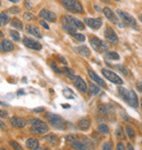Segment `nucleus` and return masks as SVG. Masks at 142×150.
<instances>
[{"label": "nucleus", "instance_id": "37", "mask_svg": "<svg viewBox=\"0 0 142 150\" xmlns=\"http://www.w3.org/2000/svg\"><path fill=\"white\" fill-rule=\"evenodd\" d=\"M72 36H73V38H75V40H78V41H80V42H84L85 41V36H84L83 34H80V33H73L71 34Z\"/></svg>", "mask_w": 142, "mask_h": 150}, {"label": "nucleus", "instance_id": "42", "mask_svg": "<svg viewBox=\"0 0 142 150\" xmlns=\"http://www.w3.org/2000/svg\"><path fill=\"white\" fill-rule=\"evenodd\" d=\"M50 65H51V68L54 69L55 72H57V74H60V72H61V70H60V69H59L58 67H57V65H56V63H54V62H53V63L50 64Z\"/></svg>", "mask_w": 142, "mask_h": 150}, {"label": "nucleus", "instance_id": "64", "mask_svg": "<svg viewBox=\"0 0 142 150\" xmlns=\"http://www.w3.org/2000/svg\"><path fill=\"white\" fill-rule=\"evenodd\" d=\"M141 106H142V104H141Z\"/></svg>", "mask_w": 142, "mask_h": 150}, {"label": "nucleus", "instance_id": "45", "mask_svg": "<svg viewBox=\"0 0 142 150\" xmlns=\"http://www.w3.org/2000/svg\"><path fill=\"white\" fill-rule=\"evenodd\" d=\"M116 150H126L125 146H124V144H122V142H119V144H117V146H116Z\"/></svg>", "mask_w": 142, "mask_h": 150}, {"label": "nucleus", "instance_id": "34", "mask_svg": "<svg viewBox=\"0 0 142 150\" xmlns=\"http://www.w3.org/2000/svg\"><path fill=\"white\" fill-rule=\"evenodd\" d=\"M10 36H11L13 41H15V42H20V40H21L20 34H19V32L15 31V30H11V31H10Z\"/></svg>", "mask_w": 142, "mask_h": 150}, {"label": "nucleus", "instance_id": "27", "mask_svg": "<svg viewBox=\"0 0 142 150\" xmlns=\"http://www.w3.org/2000/svg\"><path fill=\"white\" fill-rule=\"evenodd\" d=\"M97 130L101 134H103V135H108L109 134V128L106 124H100V125L97 126Z\"/></svg>", "mask_w": 142, "mask_h": 150}, {"label": "nucleus", "instance_id": "28", "mask_svg": "<svg viewBox=\"0 0 142 150\" xmlns=\"http://www.w3.org/2000/svg\"><path fill=\"white\" fill-rule=\"evenodd\" d=\"M63 94L65 96V98H67V99H75V93H73V92H72V90H70L69 88L63 89Z\"/></svg>", "mask_w": 142, "mask_h": 150}, {"label": "nucleus", "instance_id": "39", "mask_svg": "<svg viewBox=\"0 0 142 150\" xmlns=\"http://www.w3.org/2000/svg\"><path fill=\"white\" fill-rule=\"evenodd\" d=\"M102 150H113V147H112V144L109 142H105L103 144V147H102Z\"/></svg>", "mask_w": 142, "mask_h": 150}, {"label": "nucleus", "instance_id": "38", "mask_svg": "<svg viewBox=\"0 0 142 150\" xmlns=\"http://www.w3.org/2000/svg\"><path fill=\"white\" fill-rule=\"evenodd\" d=\"M23 19H24L25 21L35 20V16H34L33 13H31V12H25L24 14H23Z\"/></svg>", "mask_w": 142, "mask_h": 150}, {"label": "nucleus", "instance_id": "30", "mask_svg": "<svg viewBox=\"0 0 142 150\" xmlns=\"http://www.w3.org/2000/svg\"><path fill=\"white\" fill-rule=\"evenodd\" d=\"M27 124H30L31 126H36V125H41V124H44V122L39 118H29L27 120Z\"/></svg>", "mask_w": 142, "mask_h": 150}, {"label": "nucleus", "instance_id": "24", "mask_svg": "<svg viewBox=\"0 0 142 150\" xmlns=\"http://www.w3.org/2000/svg\"><path fill=\"white\" fill-rule=\"evenodd\" d=\"M81 142H83L84 145L86 146V148H88L89 150H93L94 148H95V145H94V142H93V140H91L89 137H85V136H82L81 137Z\"/></svg>", "mask_w": 142, "mask_h": 150}, {"label": "nucleus", "instance_id": "62", "mask_svg": "<svg viewBox=\"0 0 142 150\" xmlns=\"http://www.w3.org/2000/svg\"><path fill=\"white\" fill-rule=\"evenodd\" d=\"M0 6H1V2H0Z\"/></svg>", "mask_w": 142, "mask_h": 150}, {"label": "nucleus", "instance_id": "17", "mask_svg": "<svg viewBox=\"0 0 142 150\" xmlns=\"http://www.w3.org/2000/svg\"><path fill=\"white\" fill-rule=\"evenodd\" d=\"M103 12H104L105 17L107 18L110 22H113V23H115V24H119V22H118L117 18H116V16H115V13H114V11L110 8L105 7V8L103 9Z\"/></svg>", "mask_w": 142, "mask_h": 150}, {"label": "nucleus", "instance_id": "12", "mask_svg": "<svg viewBox=\"0 0 142 150\" xmlns=\"http://www.w3.org/2000/svg\"><path fill=\"white\" fill-rule=\"evenodd\" d=\"M39 17L44 19L45 21L49 22H56V20H57V16L54 12H51L49 10H46V9H43L42 11L39 12Z\"/></svg>", "mask_w": 142, "mask_h": 150}, {"label": "nucleus", "instance_id": "63", "mask_svg": "<svg viewBox=\"0 0 142 150\" xmlns=\"http://www.w3.org/2000/svg\"><path fill=\"white\" fill-rule=\"evenodd\" d=\"M141 145H142V142H141Z\"/></svg>", "mask_w": 142, "mask_h": 150}, {"label": "nucleus", "instance_id": "9", "mask_svg": "<svg viewBox=\"0 0 142 150\" xmlns=\"http://www.w3.org/2000/svg\"><path fill=\"white\" fill-rule=\"evenodd\" d=\"M104 36L105 38L110 43H114V44H117L118 43V36L116 32L114 31L110 26H107L106 29H105V32H104Z\"/></svg>", "mask_w": 142, "mask_h": 150}, {"label": "nucleus", "instance_id": "19", "mask_svg": "<svg viewBox=\"0 0 142 150\" xmlns=\"http://www.w3.org/2000/svg\"><path fill=\"white\" fill-rule=\"evenodd\" d=\"M25 31L29 34H32L33 36H36V38H42V34H41V31L38 30V28H36L35 25L32 24H27L25 26Z\"/></svg>", "mask_w": 142, "mask_h": 150}, {"label": "nucleus", "instance_id": "46", "mask_svg": "<svg viewBox=\"0 0 142 150\" xmlns=\"http://www.w3.org/2000/svg\"><path fill=\"white\" fill-rule=\"evenodd\" d=\"M39 23H41V25H42V26H44L46 30H49V26H48V24L46 23V21H45V20H41V22H39Z\"/></svg>", "mask_w": 142, "mask_h": 150}, {"label": "nucleus", "instance_id": "36", "mask_svg": "<svg viewBox=\"0 0 142 150\" xmlns=\"http://www.w3.org/2000/svg\"><path fill=\"white\" fill-rule=\"evenodd\" d=\"M116 69H118V70L120 71L122 75H125V76L129 75V71H128V69H127L125 66H122V65H117V66H116Z\"/></svg>", "mask_w": 142, "mask_h": 150}, {"label": "nucleus", "instance_id": "4", "mask_svg": "<svg viewBox=\"0 0 142 150\" xmlns=\"http://www.w3.org/2000/svg\"><path fill=\"white\" fill-rule=\"evenodd\" d=\"M117 14L119 16V18H120L121 20L125 22L126 24H128L129 26H131V28L138 30L137 21H136V19H134L131 14H129V13L124 11V10H120V9H118L117 10Z\"/></svg>", "mask_w": 142, "mask_h": 150}, {"label": "nucleus", "instance_id": "15", "mask_svg": "<svg viewBox=\"0 0 142 150\" xmlns=\"http://www.w3.org/2000/svg\"><path fill=\"white\" fill-rule=\"evenodd\" d=\"M10 123H11V125L13 127H15V128H23L26 126V123L27 122L25 121L24 118H22V117H19V116H13L10 118Z\"/></svg>", "mask_w": 142, "mask_h": 150}, {"label": "nucleus", "instance_id": "16", "mask_svg": "<svg viewBox=\"0 0 142 150\" xmlns=\"http://www.w3.org/2000/svg\"><path fill=\"white\" fill-rule=\"evenodd\" d=\"M14 50V45L12 42H10L9 40H4L0 43V52L1 53H8V52H12Z\"/></svg>", "mask_w": 142, "mask_h": 150}, {"label": "nucleus", "instance_id": "57", "mask_svg": "<svg viewBox=\"0 0 142 150\" xmlns=\"http://www.w3.org/2000/svg\"><path fill=\"white\" fill-rule=\"evenodd\" d=\"M139 20L142 22V14H140V16H139Z\"/></svg>", "mask_w": 142, "mask_h": 150}, {"label": "nucleus", "instance_id": "6", "mask_svg": "<svg viewBox=\"0 0 142 150\" xmlns=\"http://www.w3.org/2000/svg\"><path fill=\"white\" fill-rule=\"evenodd\" d=\"M90 45L92 46V48L96 52L100 53H105L108 50V45L104 43L102 40H100L98 38H92L90 40Z\"/></svg>", "mask_w": 142, "mask_h": 150}, {"label": "nucleus", "instance_id": "25", "mask_svg": "<svg viewBox=\"0 0 142 150\" xmlns=\"http://www.w3.org/2000/svg\"><path fill=\"white\" fill-rule=\"evenodd\" d=\"M10 24H11V26L12 28H14V29H17V30H23V23L21 22V20H19L18 18H14V19H12L11 20V22H10Z\"/></svg>", "mask_w": 142, "mask_h": 150}, {"label": "nucleus", "instance_id": "23", "mask_svg": "<svg viewBox=\"0 0 142 150\" xmlns=\"http://www.w3.org/2000/svg\"><path fill=\"white\" fill-rule=\"evenodd\" d=\"M39 145V142H38L37 138H34V137H31L29 138L27 140H26V147L30 148V149H36Z\"/></svg>", "mask_w": 142, "mask_h": 150}, {"label": "nucleus", "instance_id": "21", "mask_svg": "<svg viewBox=\"0 0 142 150\" xmlns=\"http://www.w3.org/2000/svg\"><path fill=\"white\" fill-rule=\"evenodd\" d=\"M44 140H46L50 146H56V145H58L59 138L58 136H56L54 134H48L46 136H44Z\"/></svg>", "mask_w": 142, "mask_h": 150}, {"label": "nucleus", "instance_id": "26", "mask_svg": "<svg viewBox=\"0 0 142 150\" xmlns=\"http://www.w3.org/2000/svg\"><path fill=\"white\" fill-rule=\"evenodd\" d=\"M100 87L98 86H96L94 83H91L90 84V88H89V91H90V94L92 96H96V94H98L100 93Z\"/></svg>", "mask_w": 142, "mask_h": 150}, {"label": "nucleus", "instance_id": "48", "mask_svg": "<svg viewBox=\"0 0 142 150\" xmlns=\"http://www.w3.org/2000/svg\"><path fill=\"white\" fill-rule=\"evenodd\" d=\"M137 89H138L140 92H142V80H141V81H138V82H137Z\"/></svg>", "mask_w": 142, "mask_h": 150}, {"label": "nucleus", "instance_id": "35", "mask_svg": "<svg viewBox=\"0 0 142 150\" xmlns=\"http://www.w3.org/2000/svg\"><path fill=\"white\" fill-rule=\"evenodd\" d=\"M9 145L12 147L13 150H22L21 145L18 142H15V140H10V142H9Z\"/></svg>", "mask_w": 142, "mask_h": 150}, {"label": "nucleus", "instance_id": "10", "mask_svg": "<svg viewBox=\"0 0 142 150\" xmlns=\"http://www.w3.org/2000/svg\"><path fill=\"white\" fill-rule=\"evenodd\" d=\"M48 126L44 123V124H41V125H36V126H32L30 132L32 134H35V135H44V134L48 133Z\"/></svg>", "mask_w": 142, "mask_h": 150}, {"label": "nucleus", "instance_id": "11", "mask_svg": "<svg viewBox=\"0 0 142 150\" xmlns=\"http://www.w3.org/2000/svg\"><path fill=\"white\" fill-rule=\"evenodd\" d=\"M23 44H24L26 47L31 48V50H42V45H41L39 43L36 42V41H34V40H32V38H23Z\"/></svg>", "mask_w": 142, "mask_h": 150}, {"label": "nucleus", "instance_id": "44", "mask_svg": "<svg viewBox=\"0 0 142 150\" xmlns=\"http://www.w3.org/2000/svg\"><path fill=\"white\" fill-rule=\"evenodd\" d=\"M0 129H2V130H4V132H7V130H8V127L6 126V124H4L1 120H0Z\"/></svg>", "mask_w": 142, "mask_h": 150}, {"label": "nucleus", "instance_id": "58", "mask_svg": "<svg viewBox=\"0 0 142 150\" xmlns=\"http://www.w3.org/2000/svg\"><path fill=\"white\" fill-rule=\"evenodd\" d=\"M0 38H4V33L1 31H0Z\"/></svg>", "mask_w": 142, "mask_h": 150}, {"label": "nucleus", "instance_id": "8", "mask_svg": "<svg viewBox=\"0 0 142 150\" xmlns=\"http://www.w3.org/2000/svg\"><path fill=\"white\" fill-rule=\"evenodd\" d=\"M84 22L93 30H98L103 24V20L101 18H85Z\"/></svg>", "mask_w": 142, "mask_h": 150}, {"label": "nucleus", "instance_id": "53", "mask_svg": "<svg viewBox=\"0 0 142 150\" xmlns=\"http://www.w3.org/2000/svg\"><path fill=\"white\" fill-rule=\"evenodd\" d=\"M34 150H47V148H42V147H37L36 149H34Z\"/></svg>", "mask_w": 142, "mask_h": 150}, {"label": "nucleus", "instance_id": "29", "mask_svg": "<svg viewBox=\"0 0 142 150\" xmlns=\"http://www.w3.org/2000/svg\"><path fill=\"white\" fill-rule=\"evenodd\" d=\"M9 22V16L7 13H0V26H2V25H6L7 23Z\"/></svg>", "mask_w": 142, "mask_h": 150}, {"label": "nucleus", "instance_id": "1", "mask_svg": "<svg viewBox=\"0 0 142 150\" xmlns=\"http://www.w3.org/2000/svg\"><path fill=\"white\" fill-rule=\"evenodd\" d=\"M118 94L131 108H138V96L134 90H128L126 88L120 87L118 88Z\"/></svg>", "mask_w": 142, "mask_h": 150}, {"label": "nucleus", "instance_id": "51", "mask_svg": "<svg viewBox=\"0 0 142 150\" xmlns=\"http://www.w3.org/2000/svg\"><path fill=\"white\" fill-rule=\"evenodd\" d=\"M127 150H134V148L131 144H128V146H127Z\"/></svg>", "mask_w": 142, "mask_h": 150}, {"label": "nucleus", "instance_id": "14", "mask_svg": "<svg viewBox=\"0 0 142 150\" xmlns=\"http://www.w3.org/2000/svg\"><path fill=\"white\" fill-rule=\"evenodd\" d=\"M90 126H91V121H90L89 117H82V118H80L79 121L77 122V127H78V129L82 130V132L88 130L90 128Z\"/></svg>", "mask_w": 142, "mask_h": 150}, {"label": "nucleus", "instance_id": "59", "mask_svg": "<svg viewBox=\"0 0 142 150\" xmlns=\"http://www.w3.org/2000/svg\"><path fill=\"white\" fill-rule=\"evenodd\" d=\"M115 1H119V0H115Z\"/></svg>", "mask_w": 142, "mask_h": 150}, {"label": "nucleus", "instance_id": "13", "mask_svg": "<svg viewBox=\"0 0 142 150\" xmlns=\"http://www.w3.org/2000/svg\"><path fill=\"white\" fill-rule=\"evenodd\" d=\"M75 88L79 90V91L83 92V93H85V92H88V84H86V82L84 81L81 77H79V76H75Z\"/></svg>", "mask_w": 142, "mask_h": 150}, {"label": "nucleus", "instance_id": "5", "mask_svg": "<svg viewBox=\"0 0 142 150\" xmlns=\"http://www.w3.org/2000/svg\"><path fill=\"white\" fill-rule=\"evenodd\" d=\"M102 74L104 75V77L106 79L109 80V81L113 82V83L118 84V86H121V84L124 83V81H122V79H121L119 76L116 75L114 71L107 69V68H103V69H102Z\"/></svg>", "mask_w": 142, "mask_h": 150}, {"label": "nucleus", "instance_id": "55", "mask_svg": "<svg viewBox=\"0 0 142 150\" xmlns=\"http://www.w3.org/2000/svg\"><path fill=\"white\" fill-rule=\"evenodd\" d=\"M0 105H2V106H8V104H6V103L1 102V101H0Z\"/></svg>", "mask_w": 142, "mask_h": 150}, {"label": "nucleus", "instance_id": "32", "mask_svg": "<svg viewBox=\"0 0 142 150\" xmlns=\"http://www.w3.org/2000/svg\"><path fill=\"white\" fill-rule=\"evenodd\" d=\"M63 71H65V74L70 78V79L75 80V71L72 70V69H70V68H68V67H63Z\"/></svg>", "mask_w": 142, "mask_h": 150}, {"label": "nucleus", "instance_id": "60", "mask_svg": "<svg viewBox=\"0 0 142 150\" xmlns=\"http://www.w3.org/2000/svg\"><path fill=\"white\" fill-rule=\"evenodd\" d=\"M0 150H6V149H0Z\"/></svg>", "mask_w": 142, "mask_h": 150}, {"label": "nucleus", "instance_id": "20", "mask_svg": "<svg viewBox=\"0 0 142 150\" xmlns=\"http://www.w3.org/2000/svg\"><path fill=\"white\" fill-rule=\"evenodd\" d=\"M69 145H70V146L75 150H89L83 142L78 139V136H77V138H75L73 142H69Z\"/></svg>", "mask_w": 142, "mask_h": 150}, {"label": "nucleus", "instance_id": "7", "mask_svg": "<svg viewBox=\"0 0 142 150\" xmlns=\"http://www.w3.org/2000/svg\"><path fill=\"white\" fill-rule=\"evenodd\" d=\"M63 24L70 25V26H72V28H75L77 30H84V24L80 20H78V19L70 17V16H63Z\"/></svg>", "mask_w": 142, "mask_h": 150}, {"label": "nucleus", "instance_id": "61", "mask_svg": "<svg viewBox=\"0 0 142 150\" xmlns=\"http://www.w3.org/2000/svg\"><path fill=\"white\" fill-rule=\"evenodd\" d=\"M61 150H66V149H61Z\"/></svg>", "mask_w": 142, "mask_h": 150}, {"label": "nucleus", "instance_id": "52", "mask_svg": "<svg viewBox=\"0 0 142 150\" xmlns=\"http://www.w3.org/2000/svg\"><path fill=\"white\" fill-rule=\"evenodd\" d=\"M21 94H24V91H23V90H20V91H18V96H21Z\"/></svg>", "mask_w": 142, "mask_h": 150}, {"label": "nucleus", "instance_id": "33", "mask_svg": "<svg viewBox=\"0 0 142 150\" xmlns=\"http://www.w3.org/2000/svg\"><path fill=\"white\" fill-rule=\"evenodd\" d=\"M126 134H127V135H128V137L131 138V139H134V136H136V134H134V129L132 128L130 125L126 126Z\"/></svg>", "mask_w": 142, "mask_h": 150}, {"label": "nucleus", "instance_id": "3", "mask_svg": "<svg viewBox=\"0 0 142 150\" xmlns=\"http://www.w3.org/2000/svg\"><path fill=\"white\" fill-rule=\"evenodd\" d=\"M61 4L65 9L72 13H82L83 7L78 0H61Z\"/></svg>", "mask_w": 142, "mask_h": 150}, {"label": "nucleus", "instance_id": "41", "mask_svg": "<svg viewBox=\"0 0 142 150\" xmlns=\"http://www.w3.org/2000/svg\"><path fill=\"white\" fill-rule=\"evenodd\" d=\"M116 136H117V137H119V138L124 137V135H122V128H121L120 126L116 128Z\"/></svg>", "mask_w": 142, "mask_h": 150}, {"label": "nucleus", "instance_id": "43", "mask_svg": "<svg viewBox=\"0 0 142 150\" xmlns=\"http://www.w3.org/2000/svg\"><path fill=\"white\" fill-rule=\"evenodd\" d=\"M7 116H8V112L6 110H0V117L1 118H6Z\"/></svg>", "mask_w": 142, "mask_h": 150}, {"label": "nucleus", "instance_id": "31", "mask_svg": "<svg viewBox=\"0 0 142 150\" xmlns=\"http://www.w3.org/2000/svg\"><path fill=\"white\" fill-rule=\"evenodd\" d=\"M106 56L108 59H112V60H119L120 59V56L116 53V52H107L106 53Z\"/></svg>", "mask_w": 142, "mask_h": 150}, {"label": "nucleus", "instance_id": "54", "mask_svg": "<svg viewBox=\"0 0 142 150\" xmlns=\"http://www.w3.org/2000/svg\"><path fill=\"white\" fill-rule=\"evenodd\" d=\"M63 108H70V105H69V104H63Z\"/></svg>", "mask_w": 142, "mask_h": 150}, {"label": "nucleus", "instance_id": "56", "mask_svg": "<svg viewBox=\"0 0 142 150\" xmlns=\"http://www.w3.org/2000/svg\"><path fill=\"white\" fill-rule=\"evenodd\" d=\"M9 1H11V2H14V4H17V2H19L20 0H9Z\"/></svg>", "mask_w": 142, "mask_h": 150}, {"label": "nucleus", "instance_id": "22", "mask_svg": "<svg viewBox=\"0 0 142 150\" xmlns=\"http://www.w3.org/2000/svg\"><path fill=\"white\" fill-rule=\"evenodd\" d=\"M75 50L79 55L83 56V57H90V56H91V50H89V47H86V46H84V45L75 47Z\"/></svg>", "mask_w": 142, "mask_h": 150}, {"label": "nucleus", "instance_id": "18", "mask_svg": "<svg viewBox=\"0 0 142 150\" xmlns=\"http://www.w3.org/2000/svg\"><path fill=\"white\" fill-rule=\"evenodd\" d=\"M88 74H89V76H90V78H91V79H92L94 82H96V83L98 84L100 87L106 88V83H105L104 80H102V78H100V77L96 75V74L92 70V69H89Z\"/></svg>", "mask_w": 142, "mask_h": 150}, {"label": "nucleus", "instance_id": "40", "mask_svg": "<svg viewBox=\"0 0 142 150\" xmlns=\"http://www.w3.org/2000/svg\"><path fill=\"white\" fill-rule=\"evenodd\" d=\"M9 12L12 13V14H18V13H20V8L19 7H11L9 9Z\"/></svg>", "mask_w": 142, "mask_h": 150}, {"label": "nucleus", "instance_id": "50", "mask_svg": "<svg viewBox=\"0 0 142 150\" xmlns=\"http://www.w3.org/2000/svg\"><path fill=\"white\" fill-rule=\"evenodd\" d=\"M33 111H34V112H43V111H44V108H34Z\"/></svg>", "mask_w": 142, "mask_h": 150}, {"label": "nucleus", "instance_id": "2", "mask_svg": "<svg viewBox=\"0 0 142 150\" xmlns=\"http://www.w3.org/2000/svg\"><path fill=\"white\" fill-rule=\"evenodd\" d=\"M46 120L48 121L50 125L53 126L54 128L59 129V130H65L67 128V123L63 120L61 116L53 114V113H48L46 115Z\"/></svg>", "mask_w": 142, "mask_h": 150}, {"label": "nucleus", "instance_id": "49", "mask_svg": "<svg viewBox=\"0 0 142 150\" xmlns=\"http://www.w3.org/2000/svg\"><path fill=\"white\" fill-rule=\"evenodd\" d=\"M25 6H26L27 9H32V4L30 2V0H26V1H25Z\"/></svg>", "mask_w": 142, "mask_h": 150}, {"label": "nucleus", "instance_id": "47", "mask_svg": "<svg viewBox=\"0 0 142 150\" xmlns=\"http://www.w3.org/2000/svg\"><path fill=\"white\" fill-rule=\"evenodd\" d=\"M58 59L61 62V64H63V65H67V60L63 58V56H60V55H58Z\"/></svg>", "mask_w": 142, "mask_h": 150}]
</instances>
